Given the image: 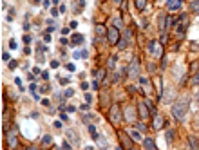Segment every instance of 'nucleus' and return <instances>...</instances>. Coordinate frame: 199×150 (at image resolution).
<instances>
[{
  "label": "nucleus",
  "instance_id": "obj_43",
  "mask_svg": "<svg viewBox=\"0 0 199 150\" xmlns=\"http://www.w3.org/2000/svg\"><path fill=\"white\" fill-rule=\"evenodd\" d=\"M65 110H67V112H74L76 109H74V107H72V105H69V107H67V109H65Z\"/></svg>",
  "mask_w": 199,
  "mask_h": 150
},
{
  "label": "nucleus",
  "instance_id": "obj_17",
  "mask_svg": "<svg viewBox=\"0 0 199 150\" xmlns=\"http://www.w3.org/2000/svg\"><path fill=\"white\" fill-rule=\"evenodd\" d=\"M116 60H118V56H116V54H114L112 58H109V63H107V67L114 71V69H116Z\"/></svg>",
  "mask_w": 199,
  "mask_h": 150
},
{
  "label": "nucleus",
  "instance_id": "obj_38",
  "mask_svg": "<svg viewBox=\"0 0 199 150\" xmlns=\"http://www.w3.org/2000/svg\"><path fill=\"white\" fill-rule=\"evenodd\" d=\"M127 44H129V42H125V40H121V42H120V47H121V49H125V47H127Z\"/></svg>",
  "mask_w": 199,
  "mask_h": 150
},
{
  "label": "nucleus",
  "instance_id": "obj_19",
  "mask_svg": "<svg viewBox=\"0 0 199 150\" xmlns=\"http://www.w3.org/2000/svg\"><path fill=\"white\" fill-rule=\"evenodd\" d=\"M81 42H83V36H81V35H78V33L72 35V42H71L72 45H74V44H81Z\"/></svg>",
  "mask_w": 199,
  "mask_h": 150
},
{
  "label": "nucleus",
  "instance_id": "obj_49",
  "mask_svg": "<svg viewBox=\"0 0 199 150\" xmlns=\"http://www.w3.org/2000/svg\"><path fill=\"white\" fill-rule=\"evenodd\" d=\"M24 150H40L38 146H27V148H24Z\"/></svg>",
  "mask_w": 199,
  "mask_h": 150
},
{
  "label": "nucleus",
  "instance_id": "obj_30",
  "mask_svg": "<svg viewBox=\"0 0 199 150\" xmlns=\"http://www.w3.org/2000/svg\"><path fill=\"white\" fill-rule=\"evenodd\" d=\"M136 127H138V130H140V132H145V130H147V127H145L143 123H138Z\"/></svg>",
  "mask_w": 199,
  "mask_h": 150
},
{
  "label": "nucleus",
  "instance_id": "obj_40",
  "mask_svg": "<svg viewBox=\"0 0 199 150\" xmlns=\"http://www.w3.org/2000/svg\"><path fill=\"white\" fill-rule=\"evenodd\" d=\"M9 47H11V49H16V42L11 40V42H9Z\"/></svg>",
  "mask_w": 199,
  "mask_h": 150
},
{
  "label": "nucleus",
  "instance_id": "obj_36",
  "mask_svg": "<svg viewBox=\"0 0 199 150\" xmlns=\"http://www.w3.org/2000/svg\"><path fill=\"white\" fill-rule=\"evenodd\" d=\"M98 87H100V81L94 80V81H92V89H98Z\"/></svg>",
  "mask_w": 199,
  "mask_h": 150
},
{
  "label": "nucleus",
  "instance_id": "obj_28",
  "mask_svg": "<svg viewBox=\"0 0 199 150\" xmlns=\"http://www.w3.org/2000/svg\"><path fill=\"white\" fill-rule=\"evenodd\" d=\"M22 40H24V44H25V45H29V44H31V40H33V38H31L29 35H24V38H22Z\"/></svg>",
  "mask_w": 199,
  "mask_h": 150
},
{
  "label": "nucleus",
  "instance_id": "obj_5",
  "mask_svg": "<svg viewBox=\"0 0 199 150\" xmlns=\"http://www.w3.org/2000/svg\"><path fill=\"white\" fill-rule=\"evenodd\" d=\"M149 51H150V54H154V56H161V44H158L156 40H152L150 44H149Z\"/></svg>",
  "mask_w": 199,
  "mask_h": 150
},
{
  "label": "nucleus",
  "instance_id": "obj_54",
  "mask_svg": "<svg viewBox=\"0 0 199 150\" xmlns=\"http://www.w3.org/2000/svg\"><path fill=\"white\" fill-rule=\"evenodd\" d=\"M116 150H121V148H120V146H118V148H116Z\"/></svg>",
  "mask_w": 199,
  "mask_h": 150
},
{
  "label": "nucleus",
  "instance_id": "obj_8",
  "mask_svg": "<svg viewBox=\"0 0 199 150\" xmlns=\"http://www.w3.org/2000/svg\"><path fill=\"white\" fill-rule=\"evenodd\" d=\"M138 110H140V116H141V120H147V117H149V109H147V103L145 101H140L138 103Z\"/></svg>",
  "mask_w": 199,
  "mask_h": 150
},
{
  "label": "nucleus",
  "instance_id": "obj_20",
  "mask_svg": "<svg viewBox=\"0 0 199 150\" xmlns=\"http://www.w3.org/2000/svg\"><path fill=\"white\" fill-rule=\"evenodd\" d=\"M129 134H130V137L134 139V141H141V134H140L138 130H130Z\"/></svg>",
  "mask_w": 199,
  "mask_h": 150
},
{
  "label": "nucleus",
  "instance_id": "obj_34",
  "mask_svg": "<svg viewBox=\"0 0 199 150\" xmlns=\"http://www.w3.org/2000/svg\"><path fill=\"white\" fill-rule=\"evenodd\" d=\"M58 13H60V9H56V7L51 9V15H53V16H58Z\"/></svg>",
  "mask_w": 199,
  "mask_h": 150
},
{
  "label": "nucleus",
  "instance_id": "obj_25",
  "mask_svg": "<svg viewBox=\"0 0 199 150\" xmlns=\"http://www.w3.org/2000/svg\"><path fill=\"white\" fill-rule=\"evenodd\" d=\"M190 9H192V11H199V0H192Z\"/></svg>",
  "mask_w": 199,
  "mask_h": 150
},
{
  "label": "nucleus",
  "instance_id": "obj_35",
  "mask_svg": "<svg viewBox=\"0 0 199 150\" xmlns=\"http://www.w3.org/2000/svg\"><path fill=\"white\" fill-rule=\"evenodd\" d=\"M192 83H194V85H199V72H197V74H195V76H194V80H192Z\"/></svg>",
  "mask_w": 199,
  "mask_h": 150
},
{
  "label": "nucleus",
  "instance_id": "obj_55",
  "mask_svg": "<svg viewBox=\"0 0 199 150\" xmlns=\"http://www.w3.org/2000/svg\"><path fill=\"white\" fill-rule=\"evenodd\" d=\"M130 150H134V148H130Z\"/></svg>",
  "mask_w": 199,
  "mask_h": 150
},
{
  "label": "nucleus",
  "instance_id": "obj_46",
  "mask_svg": "<svg viewBox=\"0 0 199 150\" xmlns=\"http://www.w3.org/2000/svg\"><path fill=\"white\" fill-rule=\"evenodd\" d=\"M2 58L7 62V60H9V52H2Z\"/></svg>",
  "mask_w": 199,
  "mask_h": 150
},
{
  "label": "nucleus",
  "instance_id": "obj_51",
  "mask_svg": "<svg viewBox=\"0 0 199 150\" xmlns=\"http://www.w3.org/2000/svg\"><path fill=\"white\" fill-rule=\"evenodd\" d=\"M114 2H116V4H121V2H123V0H114Z\"/></svg>",
  "mask_w": 199,
  "mask_h": 150
},
{
  "label": "nucleus",
  "instance_id": "obj_44",
  "mask_svg": "<svg viewBox=\"0 0 199 150\" xmlns=\"http://www.w3.org/2000/svg\"><path fill=\"white\" fill-rule=\"evenodd\" d=\"M78 27V22H74V20H72V22H71V29H76Z\"/></svg>",
  "mask_w": 199,
  "mask_h": 150
},
{
  "label": "nucleus",
  "instance_id": "obj_26",
  "mask_svg": "<svg viewBox=\"0 0 199 150\" xmlns=\"http://www.w3.org/2000/svg\"><path fill=\"white\" fill-rule=\"evenodd\" d=\"M65 69H67L69 72H74V71H76V65H74V63H67V65H65Z\"/></svg>",
  "mask_w": 199,
  "mask_h": 150
},
{
  "label": "nucleus",
  "instance_id": "obj_31",
  "mask_svg": "<svg viewBox=\"0 0 199 150\" xmlns=\"http://www.w3.org/2000/svg\"><path fill=\"white\" fill-rule=\"evenodd\" d=\"M72 94H74V91H72V89H67L64 96H65V98H71V96H72Z\"/></svg>",
  "mask_w": 199,
  "mask_h": 150
},
{
  "label": "nucleus",
  "instance_id": "obj_3",
  "mask_svg": "<svg viewBox=\"0 0 199 150\" xmlns=\"http://www.w3.org/2000/svg\"><path fill=\"white\" fill-rule=\"evenodd\" d=\"M109 117H110V121H112V123H116V125L121 121V116H120V105H116V103L112 105V109H110V114H109Z\"/></svg>",
  "mask_w": 199,
  "mask_h": 150
},
{
  "label": "nucleus",
  "instance_id": "obj_48",
  "mask_svg": "<svg viewBox=\"0 0 199 150\" xmlns=\"http://www.w3.org/2000/svg\"><path fill=\"white\" fill-rule=\"evenodd\" d=\"M87 56H89V52H87L85 49H83V51H81V58H87Z\"/></svg>",
  "mask_w": 199,
  "mask_h": 150
},
{
  "label": "nucleus",
  "instance_id": "obj_29",
  "mask_svg": "<svg viewBox=\"0 0 199 150\" xmlns=\"http://www.w3.org/2000/svg\"><path fill=\"white\" fill-rule=\"evenodd\" d=\"M140 85H143V87H149V80H147V78H140Z\"/></svg>",
  "mask_w": 199,
  "mask_h": 150
},
{
  "label": "nucleus",
  "instance_id": "obj_11",
  "mask_svg": "<svg viewBox=\"0 0 199 150\" xmlns=\"http://www.w3.org/2000/svg\"><path fill=\"white\" fill-rule=\"evenodd\" d=\"M163 127H165V120H163V116L156 114V116H154V128H156V130H159V128H163Z\"/></svg>",
  "mask_w": 199,
  "mask_h": 150
},
{
  "label": "nucleus",
  "instance_id": "obj_7",
  "mask_svg": "<svg viewBox=\"0 0 199 150\" xmlns=\"http://www.w3.org/2000/svg\"><path fill=\"white\" fill-rule=\"evenodd\" d=\"M181 2L183 0H166V7H169V11H179Z\"/></svg>",
  "mask_w": 199,
  "mask_h": 150
},
{
  "label": "nucleus",
  "instance_id": "obj_16",
  "mask_svg": "<svg viewBox=\"0 0 199 150\" xmlns=\"http://www.w3.org/2000/svg\"><path fill=\"white\" fill-rule=\"evenodd\" d=\"M165 137H166V143H169V145H170V143L174 141V137H176V132H174V130H166V134H165Z\"/></svg>",
  "mask_w": 199,
  "mask_h": 150
},
{
  "label": "nucleus",
  "instance_id": "obj_2",
  "mask_svg": "<svg viewBox=\"0 0 199 150\" xmlns=\"http://www.w3.org/2000/svg\"><path fill=\"white\" fill-rule=\"evenodd\" d=\"M107 40L110 45H118L120 44V29L118 27H110L107 31Z\"/></svg>",
  "mask_w": 199,
  "mask_h": 150
},
{
  "label": "nucleus",
  "instance_id": "obj_47",
  "mask_svg": "<svg viewBox=\"0 0 199 150\" xmlns=\"http://www.w3.org/2000/svg\"><path fill=\"white\" fill-rule=\"evenodd\" d=\"M60 83H62V85H67V83H69V80H67V78H62V80H60Z\"/></svg>",
  "mask_w": 199,
  "mask_h": 150
},
{
  "label": "nucleus",
  "instance_id": "obj_33",
  "mask_svg": "<svg viewBox=\"0 0 199 150\" xmlns=\"http://www.w3.org/2000/svg\"><path fill=\"white\" fill-rule=\"evenodd\" d=\"M16 65H18V63H16V60H11V62H9V69H11V71H13Z\"/></svg>",
  "mask_w": 199,
  "mask_h": 150
},
{
  "label": "nucleus",
  "instance_id": "obj_12",
  "mask_svg": "<svg viewBox=\"0 0 199 150\" xmlns=\"http://www.w3.org/2000/svg\"><path fill=\"white\" fill-rule=\"evenodd\" d=\"M121 143H123V146H127V150H130V148H132V139H130V136L121 134Z\"/></svg>",
  "mask_w": 199,
  "mask_h": 150
},
{
  "label": "nucleus",
  "instance_id": "obj_42",
  "mask_svg": "<svg viewBox=\"0 0 199 150\" xmlns=\"http://www.w3.org/2000/svg\"><path fill=\"white\" fill-rule=\"evenodd\" d=\"M81 89H83V91H87V89H89V83H85V81H81Z\"/></svg>",
  "mask_w": 199,
  "mask_h": 150
},
{
  "label": "nucleus",
  "instance_id": "obj_50",
  "mask_svg": "<svg viewBox=\"0 0 199 150\" xmlns=\"http://www.w3.org/2000/svg\"><path fill=\"white\" fill-rule=\"evenodd\" d=\"M29 27H31V25H29L27 22H24V31H29Z\"/></svg>",
  "mask_w": 199,
  "mask_h": 150
},
{
  "label": "nucleus",
  "instance_id": "obj_37",
  "mask_svg": "<svg viewBox=\"0 0 199 150\" xmlns=\"http://www.w3.org/2000/svg\"><path fill=\"white\" fill-rule=\"evenodd\" d=\"M80 109H81L83 112H87V110H89V103H85V105H81V107H80Z\"/></svg>",
  "mask_w": 199,
  "mask_h": 150
},
{
  "label": "nucleus",
  "instance_id": "obj_27",
  "mask_svg": "<svg viewBox=\"0 0 199 150\" xmlns=\"http://www.w3.org/2000/svg\"><path fill=\"white\" fill-rule=\"evenodd\" d=\"M159 29H161V31L165 29V15H161V16H159Z\"/></svg>",
  "mask_w": 199,
  "mask_h": 150
},
{
  "label": "nucleus",
  "instance_id": "obj_14",
  "mask_svg": "<svg viewBox=\"0 0 199 150\" xmlns=\"http://www.w3.org/2000/svg\"><path fill=\"white\" fill-rule=\"evenodd\" d=\"M92 76H94V80L101 81V80H103V76H105V69H100V71H92Z\"/></svg>",
  "mask_w": 199,
  "mask_h": 150
},
{
  "label": "nucleus",
  "instance_id": "obj_45",
  "mask_svg": "<svg viewBox=\"0 0 199 150\" xmlns=\"http://www.w3.org/2000/svg\"><path fill=\"white\" fill-rule=\"evenodd\" d=\"M71 148H72V146H71V145L65 141V143H64V150H71Z\"/></svg>",
  "mask_w": 199,
  "mask_h": 150
},
{
  "label": "nucleus",
  "instance_id": "obj_39",
  "mask_svg": "<svg viewBox=\"0 0 199 150\" xmlns=\"http://www.w3.org/2000/svg\"><path fill=\"white\" fill-rule=\"evenodd\" d=\"M58 65H60V63H58V62H56V60H53V62H51V67H53V69H56V67H58Z\"/></svg>",
  "mask_w": 199,
  "mask_h": 150
},
{
  "label": "nucleus",
  "instance_id": "obj_13",
  "mask_svg": "<svg viewBox=\"0 0 199 150\" xmlns=\"http://www.w3.org/2000/svg\"><path fill=\"white\" fill-rule=\"evenodd\" d=\"M188 143H190L192 150H199V139H197L195 136H190V137H188Z\"/></svg>",
  "mask_w": 199,
  "mask_h": 150
},
{
  "label": "nucleus",
  "instance_id": "obj_1",
  "mask_svg": "<svg viewBox=\"0 0 199 150\" xmlns=\"http://www.w3.org/2000/svg\"><path fill=\"white\" fill-rule=\"evenodd\" d=\"M188 103H190V98H188V96H181V98L172 105V116L177 121H185L186 112H188Z\"/></svg>",
  "mask_w": 199,
  "mask_h": 150
},
{
  "label": "nucleus",
  "instance_id": "obj_32",
  "mask_svg": "<svg viewBox=\"0 0 199 150\" xmlns=\"http://www.w3.org/2000/svg\"><path fill=\"white\" fill-rule=\"evenodd\" d=\"M114 27H118V29L121 27V20L120 18H114Z\"/></svg>",
  "mask_w": 199,
  "mask_h": 150
},
{
  "label": "nucleus",
  "instance_id": "obj_21",
  "mask_svg": "<svg viewBox=\"0 0 199 150\" xmlns=\"http://www.w3.org/2000/svg\"><path fill=\"white\" fill-rule=\"evenodd\" d=\"M89 132H91L92 139H94V141H96V139H98V132H96V127H94V125H89Z\"/></svg>",
  "mask_w": 199,
  "mask_h": 150
},
{
  "label": "nucleus",
  "instance_id": "obj_53",
  "mask_svg": "<svg viewBox=\"0 0 199 150\" xmlns=\"http://www.w3.org/2000/svg\"><path fill=\"white\" fill-rule=\"evenodd\" d=\"M33 2H40V0H33Z\"/></svg>",
  "mask_w": 199,
  "mask_h": 150
},
{
  "label": "nucleus",
  "instance_id": "obj_9",
  "mask_svg": "<svg viewBox=\"0 0 199 150\" xmlns=\"http://www.w3.org/2000/svg\"><path fill=\"white\" fill-rule=\"evenodd\" d=\"M6 141H7V146H9V148H15V146H16V130H15L13 134L9 132L7 137H6Z\"/></svg>",
  "mask_w": 199,
  "mask_h": 150
},
{
  "label": "nucleus",
  "instance_id": "obj_15",
  "mask_svg": "<svg viewBox=\"0 0 199 150\" xmlns=\"http://www.w3.org/2000/svg\"><path fill=\"white\" fill-rule=\"evenodd\" d=\"M125 120H127V121H132L134 120V112H132V109H130V107H127V109H125Z\"/></svg>",
  "mask_w": 199,
  "mask_h": 150
},
{
  "label": "nucleus",
  "instance_id": "obj_23",
  "mask_svg": "<svg viewBox=\"0 0 199 150\" xmlns=\"http://www.w3.org/2000/svg\"><path fill=\"white\" fill-rule=\"evenodd\" d=\"M51 141H53V137H51V136H44V139H42V145H51Z\"/></svg>",
  "mask_w": 199,
  "mask_h": 150
},
{
  "label": "nucleus",
  "instance_id": "obj_52",
  "mask_svg": "<svg viewBox=\"0 0 199 150\" xmlns=\"http://www.w3.org/2000/svg\"><path fill=\"white\" fill-rule=\"evenodd\" d=\"M195 98H197V100H199V92H197V94H195Z\"/></svg>",
  "mask_w": 199,
  "mask_h": 150
},
{
  "label": "nucleus",
  "instance_id": "obj_4",
  "mask_svg": "<svg viewBox=\"0 0 199 150\" xmlns=\"http://www.w3.org/2000/svg\"><path fill=\"white\" fill-rule=\"evenodd\" d=\"M138 72H140V60L138 58H134L130 62V65H129V76H138Z\"/></svg>",
  "mask_w": 199,
  "mask_h": 150
},
{
  "label": "nucleus",
  "instance_id": "obj_18",
  "mask_svg": "<svg viewBox=\"0 0 199 150\" xmlns=\"http://www.w3.org/2000/svg\"><path fill=\"white\" fill-rule=\"evenodd\" d=\"M136 7H138V11H143L147 7V0H136Z\"/></svg>",
  "mask_w": 199,
  "mask_h": 150
},
{
  "label": "nucleus",
  "instance_id": "obj_6",
  "mask_svg": "<svg viewBox=\"0 0 199 150\" xmlns=\"http://www.w3.org/2000/svg\"><path fill=\"white\" fill-rule=\"evenodd\" d=\"M65 136H67V139H71V143L74 145V146H78L80 145V137H78V134L72 130V128H69V130H65Z\"/></svg>",
  "mask_w": 199,
  "mask_h": 150
},
{
  "label": "nucleus",
  "instance_id": "obj_24",
  "mask_svg": "<svg viewBox=\"0 0 199 150\" xmlns=\"http://www.w3.org/2000/svg\"><path fill=\"white\" fill-rule=\"evenodd\" d=\"M96 143H100V146H101V148H107V143H105V139H103L101 136H98V139H96Z\"/></svg>",
  "mask_w": 199,
  "mask_h": 150
},
{
  "label": "nucleus",
  "instance_id": "obj_41",
  "mask_svg": "<svg viewBox=\"0 0 199 150\" xmlns=\"http://www.w3.org/2000/svg\"><path fill=\"white\" fill-rule=\"evenodd\" d=\"M85 101H87V103L92 101V96H91V94H85Z\"/></svg>",
  "mask_w": 199,
  "mask_h": 150
},
{
  "label": "nucleus",
  "instance_id": "obj_10",
  "mask_svg": "<svg viewBox=\"0 0 199 150\" xmlns=\"http://www.w3.org/2000/svg\"><path fill=\"white\" fill-rule=\"evenodd\" d=\"M143 146H145V150H158V146H156L152 137H145L143 139Z\"/></svg>",
  "mask_w": 199,
  "mask_h": 150
},
{
  "label": "nucleus",
  "instance_id": "obj_22",
  "mask_svg": "<svg viewBox=\"0 0 199 150\" xmlns=\"http://www.w3.org/2000/svg\"><path fill=\"white\" fill-rule=\"evenodd\" d=\"M94 31H96V35H100V36H105V35H107L103 25H96V29H94Z\"/></svg>",
  "mask_w": 199,
  "mask_h": 150
}]
</instances>
